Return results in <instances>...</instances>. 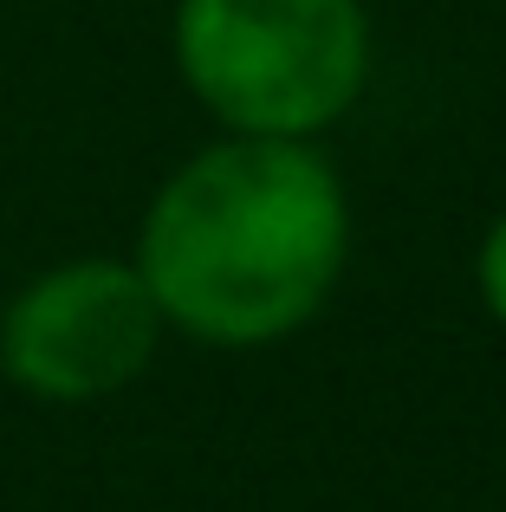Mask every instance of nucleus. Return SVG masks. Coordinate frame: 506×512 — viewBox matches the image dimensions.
Returning <instances> with one entry per match:
<instances>
[{
    "mask_svg": "<svg viewBox=\"0 0 506 512\" xmlns=\"http://www.w3.org/2000/svg\"><path fill=\"white\" fill-rule=\"evenodd\" d=\"M351 260V195L318 143L215 137L156 182L130 266L169 331L266 350L305 331Z\"/></svg>",
    "mask_w": 506,
    "mask_h": 512,
    "instance_id": "obj_1",
    "label": "nucleus"
},
{
    "mask_svg": "<svg viewBox=\"0 0 506 512\" xmlns=\"http://www.w3.org/2000/svg\"><path fill=\"white\" fill-rule=\"evenodd\" d=\"M169 59L221 137L318 143L370 85L364 0H176Z\"/></svg>",
    "mask_w": 506,
    "mask_h": 512,
    "instance_id": "obj_2",
    "label": "nucleus"
},
{
    "mask_svg": "<svg viewBox=\"0 0 506 512\" xmlns=\"http://www.w3.org/2000/svg\"><path fill=\"white\" fill-rule=\"evenodd\" d=\"M169 325L130 260L78 253L33 273L0 312V376L20 396L78 409L130 389L156 363Z\"/></svg>",
    "mask_w": 506,
    "mask_h": 512,
    "instance_id": "obj_3",
    "label": "nucleus"
},
{
    "mask_svg": "<svg viewBox=\"0 0 506 512\" xmlns=\"http://www.w3.org/2000/svg\"><path fill=\"white\" fill-rule=\"evenodd\" d=\"M474 292H481L487 318L506 325V214L481 234V247H474Z\"/></svg>",
    "mask_w": 506,
    "mask_h": 512,
    "instance_id": "obj_4",
    "label": "nucleus"
}]
</instances>
